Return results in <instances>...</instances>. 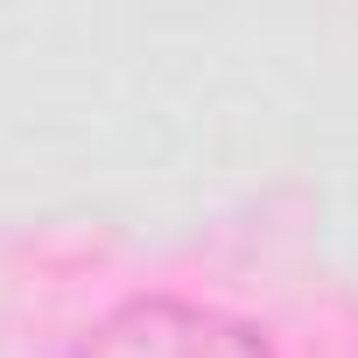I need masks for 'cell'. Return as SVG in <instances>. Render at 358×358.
Returning <instances> with one entry per match:
<instances>
[{
  "mask_svg": "<svg viewBox=\"0 0 358 358\" xmlns=\"http://www.w3.org/2000/svg\"><path fill=\"white\" fill-rule=\"evenodd\" d=\"M71 358H281L260 323L204 302H176V295H134L106 309Z\"/></svg>",
  "mask_w": 358,
  "mask_h": 358,
  "instance_id": "6da1fadb",
  "label": "cell"
}]
</instances>
